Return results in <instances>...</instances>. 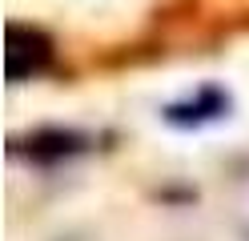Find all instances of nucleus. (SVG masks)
I'll return each mask as SVG.
<instances>
[{"mask_svg": "<svg viewBox=\"0 0 249 241\" xmlns=\"http://www.w3.org/2000/svg\"><path fill=\"white\" fill-rule=\"evenodd\" d=\"M85 141L72 137V133H36L33 137V157L49 161V157H69V153H81Z\"/></svg>", "mask_w": 249, "mask_h": 241, "instance_id": "nucleus-3", "label": "nucleus"}, {"mask_svg": "<svg viewBox=\"0 0 249 241\" xmlns=\"http://www.w3.org/2000/svg\"><path fill=\"white\" fill-rule=\"evenodd\" d=\"M225 105H229V101H225L217 89H205L197 101H189V105H173V109H169V121H177V125L209 121V117H217V112H225Z\"/></svg>", "mask_w": 249, "mask_h": 241, "instance_id": "nucleus-2", "label": "nucleus"}, {"mask_svg": "<svg viewBox=\"0 0 249 241\" xmlns=\"http://www.w3.org/2000/svg\"><path fill=\"white\" fill-rule=\"evenodd\" d=\"M4 64L12 80H28L44 73L53 64V40L33 24H8V48H4Z\"/></svg>", "mask_w": 249, "mask_h": 241, "instance_id": "nucleus-1", "label": "nucleus"}]
</instances>
